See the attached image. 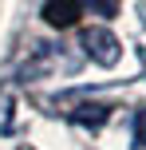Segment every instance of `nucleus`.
<instances>
[{"instance_id":"20e7f679","label":"nucleus","mask_w":146,"mask_h":150,"mask_svg":"<svg viewBox=\"0 0 146 150\" xmlns=\"http://www.w3.org/2000/svg\"><path fill=\"white\" fill-rule=\"evenodd\" d=\"M91 8L99 16H115V8H118V0H91Z\"/></svg>"},{"instance_id":"7ed1b4c3","label":"nucleus","mask_w":146,"mask_h":150,"mask_svg":"<svg viewBox=\"0 0 146 150\" xmlns=\"http://www.w3.org/2000/svg\"><path fill=\"white\" fill-rule=\"evenodd\" d=\"M134 146H142V150H146V107L134 115Z\"/></svg>"},{"instance_id":"f03ea898","label":"nucleus","mask_w":146,"mask_h":150,"mask_svg":"<svg viewBox=\"0 0 146 150\" xmlns=\"http://www.w3.org/2000/svg\"><path fill=\"white\" fill-rule=\"evenodd\" d=\"M79 16H83V4L79 0H47L44 4V20L51 28H71Z\"/></svg>"},{"instance_id":"f257e3e1","label":"nucleus","mask_w":146,"mask_h":150,"mask_svg":"<svg viewBox=\"0 0 146 150\" xmlns=\"http://www.w3.org/2000/svg\"><path fill=\"white\" fill-rule=\"evenodd\" d=\"M83 52L91 55L99 67H115L118 55H123V44H118L115 32H107V28H87L83 32Z\"/></svg>"}]
</instances>
